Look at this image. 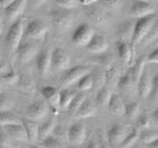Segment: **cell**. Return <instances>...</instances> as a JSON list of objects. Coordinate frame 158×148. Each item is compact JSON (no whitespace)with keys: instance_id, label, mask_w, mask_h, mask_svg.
I'll return each mask as SVG.
<instances>
[{"instance_id":"33","label":"cell","mask_w":158,"mask_h":148,"mask_svg":"<svg viewBox=\"0 0 158 148\" xmlns=\"http://www.w3.org/2000/svg\"><path fill=\"white\" fill-rule=\"evenodd\" d=\"M77 87L79 91H88L93 88V76L92 74L82 76L81 78L77 82Z\"/></svg>"},{"instance_id":"11","label":"cell","mask_w":158,"mask_h":148,"mask_svg":"<svg viewBox=\"0 0 158 148\" xmlns=\"http://www.w3.org/2000/svg\"><path fill=\"white\" fill-rule=\"evenodd\" d=\"M27 5V0H15L5 8V16L9 23H14L23 14Z\"/></svg>"},{"instance_id":"47","label":"cell","mask_w":158,"mask_h":148,"mask_svg":"<svg viewBox=\"0 0 158 148\" xmlns=\"http://www.w3.org/2000/svg\"><path fill=\"white\" fill-rule=\"evenodd\" d=\"M146 62L148 63H157L158 62V50L155 49L152 52L148 54V57L146 58Z\"/></svg>"},{"instance_id":"19","label":"cell","mask_w":158,"mask_h":148,"mask_svg":"<svg viewBox=\"0 0 158 148\" xmlns=\"http://www.w3.org/2000/svg\"><path fill=\"white\" fill-rule=\"evenodd\" d=\"M20 123L23 125V128L25 129L27 140H30L32 142H36L37 139H39V123L28 118L22 119Z\"/></svg>"},{"instance_id":"44","label":"cell","mask_w":158,"mask_h":148,"mask_svg":"<svg viewBox=\"0 0 158 148\" xmlns=\"http://www.w3.org/2000/svg\"><path fill=\"white\" fill-rule=\"evenodd\" d=\"M97 142H98L99 148H113L112 146L110 145L109 140L106 138V135L103 131H99L98 140H97Z\"/></svg>"},{"instance_id":"51","label":"cell","mask_w":158,"mask_h":148,"mask_svg":"<svg viewBox=\"0 0 158 148\" xmlns=\"http://www.w3.org/2000/svg\"><path fill=\"white\" fill-rule=\"evenodd\" d=\"M150 120H152V121H154V123H155V125H157V122H158V111H157V110H155L154 112H152Z\"/></svg>"},{"instance_id":"2","label":"cell","mask_w":158,"mask_h":148,"mask_svg":"<svg viewBox=\"0 0 158 148\" xmlns=\"http://www.w3.org/2000/svg\"><path fill=\"white\" fill-rule=\"evenodd\" d=\"M24 36V23L22 19H17L11 24L6 35V43L11 53L16 52Z\"/></svg>"},{"instance_id":"20","label":"cell","mask_w":158,"mask_h":148,"mask_svg":"<svg viewBox=\"0 0 158 148\" xmlns=\"http://www.w3.org/2000/svg\"><path fill=\"white\" fill-rule=\"evenodd\" d=\"M42 96L44 97L45 102L54 108V109H58L59 108V91L56 87H53V86H45L43 87L42 91Z\"/></svg>"},{"instance_id":"53","label":"cell","mask_w":158,"mask_h":148,"mask_svg":"<svg viewBox=\"0 0 158 148\" xmlns=\"http://www.w3.org/2000/svg\"><path fill=\"white\" fill-rule=\"evenodd\" d=\"M86 148H99L98 142H95V140H92V142H89L88 145L86 146Z\"/></svg>"},{"instance_id":"29","label":"cell","mask_w":158,"mask_h":148,"mask_svg":"<svg viewBox=\"0 0 158 148\" xmlns=\"http://www.w3.org/2000/svg\"><path fill=\"white\" fill-rule=\"evenodd\" d=\"M14 123H20V119L17 115L13 114L9 111H0V127Z\"/></svg>"},{"instance_id":"12","label":"cell","mask_w":158,"mask_h":148,"mask_svg":"<svg viewBox=\"0 0 158 148\" xmlns=\"http://www.w3.org/2000/svg\"><path fill=\"white\" fill-rule=\"evenodd\" d=\"M17 52H18L19 62L22 65H24V63L30 62L34 57H36L37 45L34 44L33 42H31V41H27V42L23 43V44H19L18 49H17Z\"/></svg>"},{"instance_id":"4","label":"cell","mask_w":158,"mask_h":148,"mask_svg":"<svg viewBox=\"0 0 158 148\" xmlns=\"http://www.w3.org/2000/svg\"><path fill=\"white\" fill-rule=\"evenodd\" d=\"M46 33H48L46 24L36 18L30 20L26 27L24 28V36L27 40H41L45 36Z\"/></svg>"},{"instance_id":"45","label":"cell","mask_w":158,"mask_h":148,"mask_svg":"<svg viewBox=\"0 0 158 148\" xmlns=\"http://www.w3.org/2000/svg\"><path fill=\"white\" fill-rule=\"evenodd\" d=\"M10 70H11V67H10L9 63L7 62L5 59L0 58V77H2L6 74H8Z\"/></svg>"},{"instance_id":"46","label":"cell","mask_w":158,"mask_h":148,"mask_svg":"<svg viewBox=\"0 0 158 148\" xmlns=\"http://www.w3.org/2000/svg\"><path fill=\"white\" fill-rule=\"evenodd\" d=\"M101 1L107 8H118L121 5L122 0H101Z\"/></svg>"},{"instance_id":"30","label":"cell","mask_w":158,"mask_h":148,"mask_svg":"<svg viewBox=\"0 0 158 148\" xmlns=\"http://www.w3.org/2000/svg\"><path fill=\"white\" fill-rule=\"evenodd\" d=\"M111 96H112V92H111V89L105 85L98 91L97 96H96V101H97V103H98L99 105L107 106Z\"/></svg>"},{"instance_id":"39","label":"cell","mask_w":158,"mask_h":148,"mask_svg":"<svg viewBox=\"0 0 158 148\" xmlns=\"http://www.w3.org/2000/svg\"><path fill=\"white\" fill-rule=\"evenodd\" d=\"M150 125H152V120H150V116L148 114H146V113L139 114L138 121H137V125H138L139 129H141V130L149 129Z\"/></svg>"},{"instance_id":"26","label":"cell","mask_w":158,"mask_h":148,"mask_svg":"<svg viewBox=\"0 0 158 148\" xmlns=\"http://www.w3.org/2000/svg\"><path fill=\"white\" fill-rule=\"evenodd\" d=\"M75 95H76V93L68 88H64L61 92H59V108L63 110L68 109V106L71 103Z\"/></svg>"},{"instance_id":"15","label":"cell","mask_w":158,"mask_h":148,"mask_svg":"<svg viewBox=\"0 0 158 148\" xmlns=\"http://www.w3.org/2000/svg\"><path fill=\"white\" fill-rule=\"evenodd\" d=\"M36 68L42 77H45L51 71V52L43 50L36 54Z\"/></svg>"},{"instance_id":"49","label":"cell","mask_w":158,"mask_h":148,"mask_svg":"<svg viewBox=\"0 0 158 148\" xmlns=\"http://www.w3.org/2000/svg\"><path fill=\"white\" fill-rule=\"evenodd\" d=\"M79 3H81L82 6L86 7V8H88V7H92L94 6L95 3H97V0H78Z\"/></svg>"},{"instance_id":"25","label":"cell","mask_w":158,"mask_h":148,"mask_svg":"<svg viewBox=\"0 0 158 148\" xmlns=\"http://www.w3.org/2000/svg\"><path fill=\"white\" fill-rule=\"evenodd\" d=\"M118 57H120L121 60L123 61V63L128 65V63L131 61L132 49L129 43L118 41Z\"/></svg>"},{"instance_id":"42","label":"cell","mask_w":158,"mask_h":148,"mask_svg":"<svg viewBox=\"0 0 158 148\" xmlns=\"http://www.w3.org/2000/svg\"><path fill=\"white\" fill-rule=\"evenodd\" d=\"M1 78H2L3 80L7 82V84H9V85H15V84H18L20 76L18 75V74H17L15 70L11 69L9 73L6 74L5 76H2Z\"/></svg>"},{"instance_id":"40","label":"cell","mask_w":158,"mask_h":148,"mask_svg":"<svg viewBox=\"0 0 158 148\" xmlns=\"http://www.w3.org/2000/svg\"><path fill=\"white\" fill-rule=\"evenodd\" d=\"M54 2L56 3V6H59L62 9H68L71 10L73 8L78 7L79 1L78 0H54Z\"/></svg>"},{"instance_id":"38","label":"cell","mask_w":158,"mask_h":148,"mask_svg":"<svg viewBox=\"0 0 158 148\" xmlns=\"http://www.w3.org/2000/svg\"><path fill=\"white\" fill-rule=\"evenodd\" d=\"M13 108V102L10 97L5 93L0 92V111H9Z\"/></svg>"},{"instance_id":"24","label":"cell","mask_w":158,"mask_h":148,"mask_svg":"<svg viewBox=\"0 0 158 148\" xmlns=\"http://www.w3.org/2000/svg\"><path fill=\"white\" fill-rule=\"evenodd\" d=\"M56 128V121L54 119H50L49 121L44 122L42 125H39V138L44 140L45 138L52 136Z\"/></svg>"},{"instance_id":"41","label":"cell","mask_w":158,"mask_h":148,"mask_svg":"<svg viewBox=\"0 0 158 148\" xmlns=\"http://www.w3.org/2000/svg\"><path fill=\"white\" fill-rule=\"evenodd\" d=\"M157 35H158V32H157V24H154L152 25V27L149 30V32L147 34H146V36L142 39L141 42L145 43V45H148V44H150L152 42H154L156 39H157Z\"/></svg>"},{"instance_id":"55","label":"cell","mask_w":158,"mask_h":148,"mask_svg":"<svg viewBox=\"0 0 158 148\" xmlns=\"http://www.w3.org/2000/svg\"><path fill=\"white\" fill-rule=\"evenodd\" d=\"M2 31H3V23L1 18H0V36H1V34H2Z\"/></svg>"},{"instance_id":"17","label":"cell","mask_w":158,"mask_h":148,"mask_svg":"<svg viewBox=\"0 0 158 148\" xmlns=\"http://www.w3.org/2000/svg\"><path fill=\"white\" fill-rule=\"evenodd\" d=\"M3 128L6 130V135L8 138L16 140V142H25V140H27L26 132H25V129L23 128L22 123L7 125Z\"/></svg>"},{"instance_id":"6","label":"cell","mask_w":158,"mask_h":148,"mask_svg":"<svg viewBox=\"0 0 158 148\" xmlns=\"http://www.w3.org/2000/svg\"><path fill=\"white\" fill-rule=\"evenodd\" d=\"M70 66L69 54L61 48H56L51 52V68L56 70L68 69Z\"/></svg>"},{"instance_id":"50","label":"cell","mask_w":158,"mask_h":148,"mask_svg":"<svg viewBox=\"0 0 158 148\" xmlns=\"http://www.w3.org/2000/svg\"><path fill=\"white\" fill-rule=\"evenodd\" d=\"M0 146H2L5 148L8 146V137L2 132H0Z\"/></svg>"},{"instance_id":"52","label":"cell","mask_w":158,"mask_h":148,"mask_svg":"<svg viewBox=\"0 0 158 148\" xmlns=\"http://www.w3.org/2000/svg\"><path fill=\"white\" fill-rule=\"evenodd\" d=\"M15 0H0V7L2 8H6L7 6H9L10 3L14 2Z\"/></svg>"},{"instance_id":"56","label":"cell","mask_w":158,"mask_h":148,"mask_svg":"<svg viewBox=\"0 0 158 148\" xmlns=\"http://www.w3.org/2000/svg\"><path fill=\"white\" fill-rule=\"evenodd\" d=\"M30 148H43L42 146H31Z\"/></svg>"},{"instance_id":"9","label":"cell","mask_w":158,"mask_h":148,"mask_svg":"<svg viewBox=\"0 0 158 148\" xmlns=\"http://www.w3.org/2000/svg\"><path fill=\"white\" fill-rule=\"evenodd\" d=\"M129 132L128 128L123 125H113L107 131L106 138L109 140L110 145L112 147H116L120 146L121 142H123V139L125 138L127 133Z\"/></svg>"},{"instance_id":"7","label":"cell","mask_w":158,"mask_h":148,"mask_svg":"<svg viewBox=\"0 0 158 148\" xmlns=\"http://www.w3.org/2000/svg\"><path fill=\"white\" fill-rule=\"evenodd\" d=\"M27 116L28 119H32L34 121L42 120L48 115L49 113V104L45 101L37 99L34 103H32L26 110Z\"/></svg>"},{"instance_id":"23","label":"cell","mask_w":158,"mask_h":148,"mask_svg":"<svg viewBox=\"0 0 158 148\" xmlns=\"http://www.w3.org/2000/svg\"><path fill=\"white\" fill-rule=\"evenodd\" d=\"M124 103L123 99H121V96L118 94H112L111 99L109 101L107 108H109L110 112L115 115H123L124 114Z\"/></svg>"},{"instance_id":"21","label":"cell","mask_w":158,"mask_h":148,"mask_svg":"<svg viewBox=\"0 0 158 148\" xmlns=\"http://www.w3.org/2000/svg\"><path fill=\"white\" fill-rule=\"evenodd\" d=\"M96 114V108L95 104L90 101V99H86L84 101L80 108L77 110V112L75 113V118L76 119H87L92 118Z\"/></svg>"},{"instance_id":"54","label":"cell","mask_w":158,"mask_h":148,"mask_svg":"<svg viewBox=\"0 0 158 148\" xmlns=\"http://www.w3.org/2000/svg\"><path fill=\"white\" fill-rule=\"evenodd\" d=\"M148 148H158V142H152L150 144H148Z\"/></svg>"},{"instance_id":"10","label":"cell","mask_w":158,"mask_h":148,"mask_svg":"<svg viewBox=\"0 0 158 148\" xmlns=\"http://www.w3.org/2000/svg\"><path fill=\"white\" fill-rule=\"evenodd\" d=\"M130 14H131V16L135 17V18H140V17L155 14V8L149 1L133 0L130 6Z\"/></svg>"},{"instance_id":"31","label":"cell","mask_w":158,"mask_h":148,"mask_svg":"<svg viewBox=\"0 0 158 148\" xmlns=\"http://www.w3.org/2000/svg\"><path fill=\"white\" fill-rule=\"evenodd\" d=\"M139 139L145 144H150L152 142H156L158 139V132L157 130H152V129H146L142 130V132H139Z\"/></svg>"},{"instance_id":"35","label":"cell","mask_w":158,"mask_h":148,"mask_svg":"<svg viewBox=\"0 0 158 148\" xmlns=\"http://www.w3.org/2000/svg\"><path fill=\"white\" fill-rule=\"evenodd\" d=\"M85 99H86V97H85V95H84V94H76L67 110H69V112H71V113H73V114H75V113L77 112V110H78L79 108H80V105L84 103V101H85Z\"/></svg>"},{"instance_id":"27","label":"cell","mask_w":158,"mask_h":148,"mask_svg":"<svg viewBox=\"0 0 158 148\" xmlns=\"http://www.w3.org/2000/svg\"><path fill=\"white\" fill-rule=\"evenodd\" d=\"M145 63H146V58L145 57H141V58H139V59L135 61V66L130 69L131 78L135 85H137V82H138V80H139V78H140V76H141L143 69H145Z\"/></svg>"},{"instance_id":"13","label":"cell","mask_w":158,"mask_h":148,"mask_svg":"<svg viewBox=\"0 0 158 148\" xmlns=\"http://www.w3.org/2000/svg\"><path fill=\"white\" fill-rule=\"evenodd\" d=\"M86 139V128L85 125L77 122L73 123L68 130V140L70 144H73L75 146L81 145L82 142H85Z\"/></svg>"},{"instance_id":"32","label":"cell","mask_w":158,"mask_h":148,"mask_svg":"<svg viewBox=\"0 0 158 148\" xmlns=\"http://www.w3.org/2000/svg\"><path fill=\"white\" fill-rule=\"evenodd\" d=\"M140 112V105L137 102H131L124 105V114L129 119H135Z\"/></svg>"},{"instance_id":"57","label":"cell","mask_w":158,"mask_h":148,"mask_svg":"<svg viewBox=\"0 0 158 148\" xmlns=\"http://www.w3.org/2000/svg\"><path fill=\"white\" fill-rule=\"evenodd\" d=\"M142 1H149V0H142Z\"/></svg>"},{"instance_id":"36","label":"cell","mask_w":158,"mask_h":148,"mask_svg":"<svg viewBox=\"0 0 158 148\" xmlns=\"http://www.w3.org/2000/svg\"><path fill=\"white\" fill-rule=\"evenodd\" d=\"M132 85H135L133 80L131 78V74H130V70H129L128 73L125 74V75L121 76L120 79H118V87L121 89H129L131 87Z\"/></svg>"},{"instance_id":"14","label":"cell","mask_w":158,"mask_h":148,"mask_svg":"<svg viewBox=\"0 0 158 148\" xmlns=\"http://www.w3.org/2000/svg\"><path fill=\"white\" fill-rule=\"evenodd\" d=\"M87 51L95 54H103L109 49V43L106 39L101 34H94V36L89 41V43L86 45Z\"/></svg>"},{"instance_id":"43","label":"cell","mask_w":158,"mask_h":148,"mask_svg":"<svg viewBox=\"0 0 158 148\" xmlns=\"http://www.w3.org/2000/svg\"><path fill=\"white\" fill-rule=\"evenodd\" d=\"M96 62L103 67L110 68L113 63L115 62V60H114V58H113L111 54H107V56H101L99 58H97V59H96Z\"/></svg>"},{"instance_id":"1","label":"cell","mask_w":158,"mask_h":148,"mask_svg":"<svg viewBox=\"0 0 158 148\" xmlns=\"http://www.w3.org/2000/svg\"><path fill=\"white\" fill-rule=\"evenodd\" d=\"M156 23V14H152L148 16L140 17L135 22V27H133V35H132L131 43L133 45H137L141 43L142 39L146 36L149 30L152 27V25Z\"/></svg>"},{"instance_id":"37","label":"cell","mask_w":158,"mask_h":148,"mask_svg":"<svg viewBox=\"0 0 158 148\" xmlns=\"http://www.w3.org/2000/svg\"><path fill=\"white\" fill-rule=\"evenodd\" d=\"M42 147L43 148H63L62 144L56 137L50 136L48 138H45L42 142Z\"/></svg>"},{"instance_id":"5","label":"cell","mask_w":158,"mask_h":148,"mask_svg":"<svg viewBox=\"0 0 158 148\" xmlns=\"http://www.w3.org/2000/svg\"><path fill=\"white\" fill-rule=\"evenodd\" d=\"M94 30L88 24H80L73 33V42L77 46H86L89 43V41L94 36Z\"/></svg>"},{"instance_id":"18","label":"cell","mask_w":158,"mask_h":148,"mask_svg":"<svg viewBox=\"0 0 158 148\" xmlns=\"http://www.w3.org/2000/svg\"><path fill=\"white\" fill-rule=\"evenodd\" d=\"M133 27L135 22L133 20H125L121 23L118 27V36L120 42L130 43L133 35Z\"/></svg>"},{"instance_id":"3","label":"cell","mask_w":158,"mask_h":148,"mask_svg":"<svg viewBox=\"0 0 158 148\" xmlns=\"http://www.w3.org/2000/svg\"><path fill=\"white\" fill-rule=\"evenodd\" d=\"M50 17L52 19V23L54 24V26L60 31H67L69 30L70 27L73 26L75 17L73 14L68 9H59L52 10L50 13Z\"/></svg>"},{"instance_id":"34","label":"cell","mask_w":158,"mask_h":148,"mask_svg":"<svg viewBox=\"0 0 158 148\" xmlns=\"http://www.w3.org/2000/svg\"><path fill=\"white\" fill-rule=\"evenodd\" d=\"M93 76V88L95 87L96 89H101L103 86H105V71L103 70H97Z\"/></svg>"},{"instance_id":"22","label":"cell","mask_w":158,"mask_h":148,"mask_svg":"<svg viewBox=\"0 0 158 148\" xmlns=\"http://www.w3.org/2000/svg\"><path fill=\"white\" fill-rule=\"evenodd\" d=\"M121 77V71H120V68L118 67L115 62L113 63L112 66L107 68V70L105 71V85L107 84V87L110 89L112 87H115L118 86V79Z\"/></svg>"},{"instance_id":"48","label":"cell","mask_w":158,"mask_h":148,"mask_svg":"<svg viewBox=\"0 0 158 148\" xmlns=\"http://www.w3.org/2000/svg\"><path fill=\"white\" fill-rule=\"evenodd\" d=\"M48 0H27V2H30V5L33 8H39V7L43 6Z\"/></svg>"},{"instance_id":"28","label":"cell","mask_w":158,"mask_h":148,"mask_svg":"<svg viewBox=\"0 0 158 148\" xmlns=\"http://www.w3.org/2000/svg\"><path fill=\"white\" fill-rule=\"evenodd\" d=\"M139 139V130L137 129H130L129 132L127 133L125 138L121 142V145L118 146L120 148H131L135 145V142Z\"/></svg>"},{"instance_id":"8","label":"cell","mask_w":158,"mask_h":148,"mask_svg":"<svg viewBox=\"0 0 158 148\" xmlns=\"http://www.w3.org/2000/svg\"><path fill=\"white\" fill-rule=\"evenodd\" d=\"M89 70L90 69L87 66H75L68 69L64 76H63L62 86L63 87H68V86L77 82L82 76L89 74Z\"/></svg>"},{"instance_id":"58","label":"cell","mask_w":158,"mask_h":148,"mask_svg":"<svg viewBox=\"0 0 158 148\" xmlns=\"http://www.w3.org/2000/svg\"><path fill=\"white\" fill-rule=\"evenodd\" d=\"M0 148H5V147H2V146H0Z\"/></svg>"},{"instance_id":"16","label":"cell","mask_w":158,"mask_h":148,"mask_svg":"<svg viewBox=\"0 0 158 148\" xmlns=\"http://www.w3.org/2000/svg\"><path fill=\"white\" fill-rule=\"evenodd\" d=\"M137 89H138V94L142 99H147L149 93L152 92V77L149 75L147 70L143 69L138 82H137Z\"/></svg>"}]
</instances>
